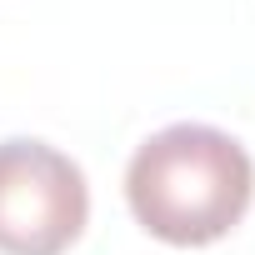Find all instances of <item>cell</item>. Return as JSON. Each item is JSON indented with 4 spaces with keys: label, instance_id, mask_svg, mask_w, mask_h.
Listing matches in <instances>:
<instances>
[{
    "label": "cell",
    "instance_id": "obj_2",
    "mask_svg": "<svg viewBox=\"0 0 255 255\" xmlns=\"http://www.w3.org/2000/svg\"><path fill=\"white\" fill-rule=\"evenodd\" d=\"M90 215L85 170L45 140H0V250L60 255Z\"/></svg>",
    "mask_w": 255,
    "mask_h": 255
},
{
    "label": "cell",
    "instance_id": "obj_1",
    "mask_svg": "<svg viewBox=\"0 0 255 255\" xmlns=\"http://www.w3.org/2000/svg\"><path fill=\"white\" fill-rule=\"evenodd\" d=\"M255 195L250 150L215 125H165L125 165V200L165 245H210L240 225Z\"/></svg>",
    "mask_w": 255,
    "mask_h": 255
}]
</instances>
